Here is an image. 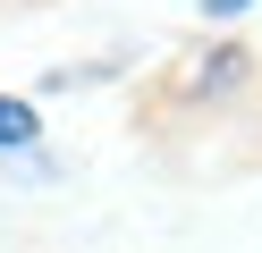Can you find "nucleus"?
I'll list each match as a JSON object with an SVG mask.
<instances>
[{
    "label": "nucleus",
    "instance_id": "f257e3e1",
    "mask_svg": "<svg viewBox=\"0 0 262 253\" xmlns=\"http://www.w3.org/2000/svg\"><path fill=\"white\" fill-rule=\"evenodd\" d=\"M9 144H34V110L26 101H0V152Z\"/></svg>",
    "mask_w": 262,
    "mask_h": 253
},
{
    "label": "nucleus",
    "instance_id": "f03ea898",
    "mask_svg": "<svg viewBox=\"0 0 262 253\" xmlns=\"http://www.w3.org/2000/svg\"><path fill=\"white\" fill-rule=\"evenodd\" d=\"M203 9H211V17H237V9H245V0H203Z\"/></svg>",
    "mask_w": 262,
    "mask_h": 253
}]
</instances>
